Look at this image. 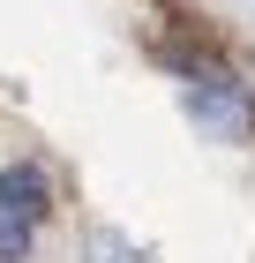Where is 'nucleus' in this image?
I'll list each match as a JSON object with an SVG mask.
<instances>
[{
  "label": "nucleus",
  "mask_w": 255,
  "mask_h": 263,
  "mask_svg": "<svg viewBox=\"0 0 255 263\" xmlns=\"http://www.w3.org/2000/svg\"><path fill=\"white\" fill-rule=\"evenodd\" d=\"M45 211H53V181H45L38 165H8V173H0V263L30 256Z\"/></svg>",
  "instance_id": "obj_1"
},
{
  "label": "nucleus",
  "mask_w": 255,
  "mask_h": 263,
  "mask_svg": "<svg viewBox=\"0 0 255 263\" xmlns=\"http://www.w3.org/2000/svg\"><path fill=\"white\" fill-rule=\"evenodd\" d=\"M188 113H195L203 128H218V136H248L255 128V98L233 76H218V68H203V76L188 83Z\"/></svg>",
  "instance_id": "obj_2"
},
{
  "label": "nucleus",
  "mask_w": 255,
  "mask_h": 263,
  "mask_svg": "<svg viewBox=\"0 0 255 263\" xmlns=\"http://www.w3.org/2000/svg\"><path fill=\"white\" fill-rule=\"evenodd\" d=\"M83 263H143V248L128 241V233H113V226H98V233L83 241Z\"/></svg>",
  "instance_id": "obj_3"
}]
</instances>
